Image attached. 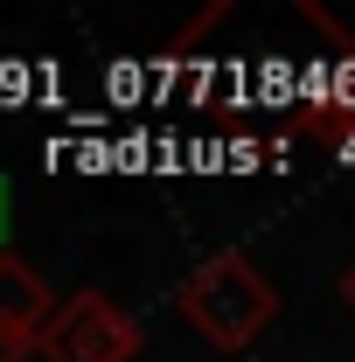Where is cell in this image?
<instances>
[{"mask_svg":"<svg viewBox=\"0 0 355 362\" xmlns=\"http://www.w3.org/2000/svg\"><path fill=\"white\" fill-rule=\"evenodd\" d=\"M342 300H349V314H355V265L342 272Z\"/></svg>","mask_w":355,"mask_h":362,"instance_id":"obj_5","label":"cell"},{"mask_svg":"<svg viewBox=\"0 0 355 362\" xmlns=\"http://www.w3.org/2000/svg\"><path fill=\"white\" fill-rule=\"evenodd\" d=\"M175 314L188 320L209 349L237 356V349H251L272 320H279V286H272L244 251H216V258H202V265L175 286Z\"/></svg>","mask_w":355,"mask_h":362,"instance_id":"obj_1","label":"cell"},{"mask_svg":"<svg viewBox=\"0 0 355 362\" xmlns=\"http://www.w3.org/2000/svg\"><path fill=\"white\" fill-rule=\"evenodd\" d=\"M0 237H7V181H0Z\"/></svg>","mask_w":355,"mask_h":362,"instance_id":"obj_6","label":"cell"},{"mask_svg":"<svg viewBox=\"0 0 355 362\" xmlns=\"http://www.w3.org/2000/svg\"><path fill=\"white\" fill-rule=\"evenodd\" d=\"M42 356V334H14V327H0V362H35Z\"/></svg>","mask_w":355,"mask_h":362,"instance_id":"obj_4","label":"cell"},{"mask_svg":"<svg viewBox=\"0 0 355 362\" xmlns=\"http://www.w3.org/2000/svg\"><path fill=\"white\" fill-rule=\"evenodd\" d=\"M56 293H49V279L28 258H14V251H0V327H14V334H42L49 320H56Z\"/></svg>","mask_w":355,"mask_h":362,"instance_id":"obj_3","label":"cell"},{"mask_svg":"<svg viewBox=\"0 0 355 362\" xmlns=\"http://www.w3.org/2000/svg\"><path fill=\"white\" fill-rule=\"evenodd\" d=\"M42 356L49 362H133L139 320L105 293H70L56 307V320L42 327Z\"/></svg>","mask_w":355,"mask_h":362,"instance_id":"obj_2","label":"cell"}]
</instances>
